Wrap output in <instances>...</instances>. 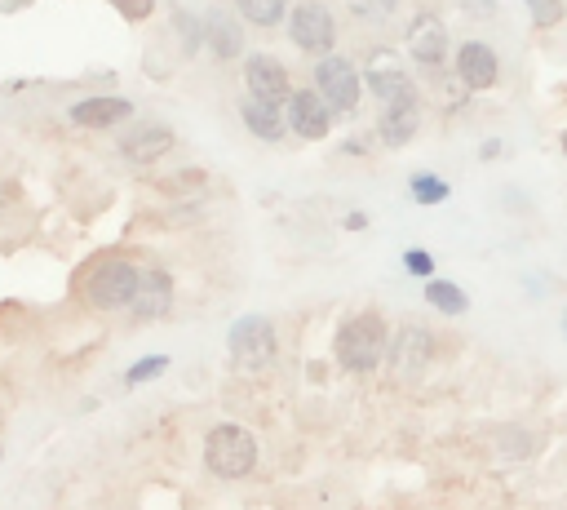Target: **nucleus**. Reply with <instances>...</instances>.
Wrapping results in <instances>:
<instances>
[{"mask_svg":"<svg viewBox=\"0 0 567 510\" xmlns=\"http://www.w3.org/2000/svg\"><path fill=\"white\" fill-rule=\"evenodd\" d=\"M111 5L125 14V23H147L156 14V0H111Z\"/></svg>","mask_w":567,"mask_h":510,"instance_id":"27","label":"nucleus"},{"mask_svg":"<svg viewBox=\"0 0 567 510\" xmlns=\"http://www.w3.org/2000/svg\"><path fill=\"white\" fill-rule=\"evenodd\" d=\"M204 45L213 49V58L231 63V58L244 54V27L231 9H209L204 14Z\"/></svg>","mask_w":567,"mask_h":510,"instance_id":"17","label":"nucleus"},{"mask_svg":"<svg viewBox=\"0 0 567 510\" xmlns=\"http://www.w3.org/2000/svg\"><path fill=\"white\" fill-rule=\"evenodd\" d=\"M18 209H23V191L14 182H0V236H9L18 222Z\"/></svg>","mask_w":567,"mask_h":510,"instance_id":"24","label":"nucleus"},{"mask_svg":"<svg viewBox=\"0 0 567 510\" xmlns=\"http://www.w3.org/2000/svg\"><path fill=\"white\" fill-rule=\"evenodd\" d=\"M164 369H169V360H164V355H147V360H138V364H133V369L125 373V382H129V386H142L147 377H160Z\"/></svg>","mask_w":567,"mask_h":510,"instance_id":"26","label":"nucleus"},{"mask_svg":"<svg viewBox=\"0 0 567 510\" xmlns=\"http://www.w3.org/2000/svg\"><path fill=\"white\" fill-rule=\"evenodd\" d=\"M452 67H457V76H461V85L466 89H492L501 80V58H497V49L492 45H483V40H466V45L457 49V58H452Z\"/></svg>","mask_w":567,"mask_h":510,"instance_id":"13","label":"nucleus"},{"mask_svg":"<svg viewBox=\"0 0 567 510\" xmlns=\"http://www.w3.org/2000/svg\"><path fill=\"white\" fill-rule=\"evenodd\" d=\"M563 151H567V134H563Z\"/></svg>","mask_w":567,"mask_h":510,"instance_id":"30","label":"nucleus"},{"mask_svg":"<svg viewBox=\"0 0 567 510\" xmlns=\"http://www.w3.org/2000/svg\"><path fill=\"white\" fill-rule=\"evenodd\" d=\"M417 129H421V98L417 94L381 107V116H377V142L381 147H390V151L408 147V142L417 138Z\"/></svg>","mask_w":567,"mask_h":510,"instance_id":"12","label":"nucleus"},{"mask_svg":"<svg viewBox=\"0 0 567 510\" xmlns=\"http://www.w3.org/2000/svg\"><path fill=\"white\" fill-rule=\"evenodd\" d=\"M138 267L129 258H102L85 271V302L98 306V311H120V306L133 302V289H138Z\"/></svg>","mask_w":567,"mask_h":510,"instance_id":"3","label":"nucleus"},{"mask_svg":"<svg viewBox=\"0 0 567 510\" xmlns=\"http://www.w3.org/2000/svg\"><path fill=\"white\" fill-rule=\"evenodd\" d=\"M0 457H5V448H0Z\"/></svg>","mask_w":567,"mask_h":510,"instance_id":"31","label":"nucleus"},{"mask_svg":"<svg viewBox=\"0 0 567 510\" xmlns=\"http://www.w3.org/2000/svg\"><path fill=\"white\" fill-rule=\"evenodd\" d=\"M364 85L373 89V98L381 102V107H386V102L408 98V94H417L412 80H408L404 58H399L395 49H373V54L364 58Z\"/></svg>","mask_w":567,"mask_h":510,"instance_id":"8","label":"nucleus"},{"mask_svg":"<svg viewBox=\"0 0 567 510\" xmlns=\"http://www.w3.org/2000/svg\"><path fill=\"white\" fill-rule=\"evenodd\" d=\"M408 191H412V200L417 204H443L448 200V182L435 178V173H417V178L408 182Z\"/></svg>","mask_w":567,"mask_h":510,"instance_id":"22","label":"nucleus"},{"mask_svg":"<svg viewBox=\"0 0 567 510\" xmlns=\"http://www.w3.org/2000/svg\"><path fill=\"white\" fill-rule=\"evenodd\" d=\"M404 267H408L412 275H435V258H430L426 249H408V253H404Z\"/></svg>","mask_w":567,"mask_h":510,"instance_id":"28","label":"nucleus"},{"mask_svg":"<svg viewBox=\"0 0 567 510\" xmlns=\"http://www.w3.org/2000/svg\"><path fill=\"white\" fill-rule=\"evenodd\" d=\"M226 346H231V360L240 369H266L275 360V324L266 315H244L231 324Z\"/></svg>","mask_w":567,"mask_h":510,"instance_id":"6","label":"nucleus"},{"mask_svg":"<svg viewBox=\"0 0 567 510\" xmlns=\"http://www.w3.org/2000/svg\"><path fill=\"white\" fill-rule=\"evenodd\" d=\"M288 40H293L302 54H333L337 45V18L328 5L319 0H302V5L288 9Z\"/></svg>","mask_w":567,"mask_h":510,"instance_id":"5","label":"nucleus"},{"mask_svg":"<svg viewBox=\"0 0 567 510\" xmlns=\"http://www.w3.org/2000/svg\"><path fill=\"white\" fill-rule=\"evenodd\" d=\"M244 23L253 27H280L288 23V0H235Z\"/></svg>","mask_w":567,"mask_h":510,"instance_id":"19","label":"nucleus"},{"mask_svg":"<svg viewBox=\"0 0 567 510\" xmlns=\"http://www.w3.org/2000/svg\"><path fill=\"white\" fill-rule=\"evenodd\" d=\"M173 129L169 125H156V120H147V125H133L125 138H120V151H125V160H133V165H160L164 156L173 151Z\"/></svg>","mask_w":567,"mask_h":510,"instance_id":"14","label":"nucleus"},{"mask_svg":"<svg viewBox=\"0 0 567 510\" xmlns=\"http://www.w3.org/2000/svg\"><path fill=\"white\" fill-rule=\"evenodd\" d=\"M315 89L333 107V116H355L359 98H364V71L342 54H324L315 63Z\"/></svg>","mask_w":567,"mask_h":510,"instance_id":"4","label":"nucleus"},{"mask_svg":"<svg viewBox=\"0 0 567 510\" xmlns=\"http://www.w3.org/2000/svg\"><path fill=\"white\" fill-rule=\"evenodd\" d=\"M284 120H288V134L319 142V138H328V129H333V107L324 102L319 89H293V98L284 102Z\"/></svg>","mask_w":567,"mask_h":510,"instance_id":"9","label":"nucleus"},{"mask_svg":"<svg viewBox=\"0 0 567 510\" xmlns=\"http://www.w3.org/2000/svg\"><path fill=\"white\" fill-rule=\"evenodd\" d=\"M426 302L443 315H466L470 311V298L452 280H426Z\"/></svg>","mask_w":567,"mask_h":510,"instance_id":"20","label":"nucleus"},{"mask_svg":"<svg viewBox=\"0 0 567 510\" xmlns=\"http://www.w3.org/2000/svg\"><path fill=\"white\" fill-rule=\"evenodd\" d=\"M408 58L421 71H439L448 63V27L435 14H417L408 23Z\"/></svg>","mask_w":567,"mask_h":510,"instance_id":"10","label":"nucleus"},{"mask_svg":"<svg viewBox=\"0 0 567 510\" xmlns=\"http://www.w3.org/2000/svg\"><path fill=\"white\" fill-rule=\"evenodd\" d=\"M240 116H244V125H249V134L262 138V142H280L284 129H288L284 107H275V102H262V98H253V94L240 98Z\"/></svg>","mask_w":567,"mask_h":510,"instance_id":"18","label":"nucleus"},{"mask_svg":"<svg viewBox=\"0 0 567 510\" xmlns=\"http://www.w3.org/2000/svg\"><path fill=\"white\" fill-rule=\"evenodd\" d=\"M133 116V102L129 98H116V94H98V98H80L71 107V125L80 129H116Z\"/></svg>","mask_w":567,"mask_h":510,"instance_id":"16","label":"nucleus"},{"mask_svg":"<svg viewBox=\"0 0 567 510\" xmlns=\"http://www.w3.org/2000/svg\"><path fill=\"white\" fill-rule=\"evenodd\" d=\"M169 306H173V275L160 271V267L142 271L129 311L138 315V320H160V315H169Z\"/></svg>","mask_w":567,"mask_h":510,"instance_id":"15","label":"nucleus"},{"mask_svg":"<svg viewBox=\"0 0 567 510\" xmlns=\"http://www.w3.org/2000/svg\"><path fill=\"white\" fill-rule=\"evenodd\" d=\"M204 466L218 479H244L257 466V440L235 422L213 426L204 440Z\"/></svg>","mask_w":567,"mask_h":510,"instance_id":"2","label":"nucleus"},{"mask_svg":"<svg viewBox=\"0 0 567 510\" xmlns=\"http://www.w3.org/2000/svg\"><path fill=\"white\" fill-rule=\"evenodd\" d=\"M390 373H395V382H412V377H421L430 360H435V333L421 329V324H404V329L390 338Z\"/></svg>","mask_w":567,"mask_h":510,"instance_id":"7","label":"nucleus"},{"mask_svg":"<svg viewBox=\"0 0 567 510\" xmlns=\"http://www.w3.org/2000/svg\"><path fill=\"white\" fill-rule=\"evenodd\" d=\"M244 89L262 102H275V107H284V102L293 98L288 67L275 54H249V63H244Z\"/></svg>","mask_w":567,"mask_h":510,"instance_id":"11","label":"nucleus"},{"mask_svg":"<svg viewBox=\"0 0 567 510\" xmlns=\"http://www.w3.org/2000/svg\"><path fill=\"white\" fill-rule=\"evenodd\" d=\"M173 32L182 40V54H195L204 45V18L187 14V9H173Z\"/></svg>","mask_w":567,"mask_h":510,"instance_id":"21","label":"nucleus"},{"mask_svg":"<svg viewBox=\"0 0 567 510\" xmlns=\"http://www.w3.org/2000/svg\"><path fill=\"white\" fill-rule=\"evenodd\" d=\"M364 227H368L364 213H346V231H364Z\"/></svg>","mask_w":567,"mask_h":510,"instance_id":"29","label":"nucleus"},{"mask_svg":"<svg viewBox=\"0 0 567 510\" xmlns=\"http://www.w3.org/2000/svg\"><path fill=\"white\" fill-rule=\"evenodd\" d=\"M346 5L359 23H386V18L399 9V0H346Z\"/></svg>","mask_w":567,"mask_h":510,"instance_id":"23","label":"nucleus"},{"mask_svg":"<svg viewBox=\"0 0 567 510\" xmlns=\"http://www.w3.org/2000/svg\"><path fill=\"white\" fill-rule=\"evenodd\" d=\"M528 9H532V27H541V32L563 23V0H528Z\"/></svg>","mask_w":567,"mask_h":510,"instance_id":"25","label":"nucleus"},{"mask_svg":"<svg viewBox=\"0 0 567 510\" xmlns=\"http://www.w3.org/2000/svg\"><path fill=\"white\" fill-rule=\"evenodd\" d=\"M337 364H342L346 373H373L381 360H386L390 351V333H386V320H381L377 311H359L350 315V320L337 329Z\"/></svg>","mask_w":567,"mask_h":510,"instance_id":"1","label":"nucleus"}]
</instances>
